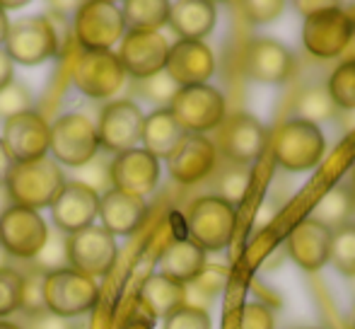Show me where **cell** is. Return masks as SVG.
<instances>
[{"label": "cell", "instance_id": "836d02e7", "mask_svg": "<svg viewBox=\"0 0 355 329\" xmlns=\"http://www.w3.org/2000/svg\"><path fill=\"white\" fill-rule=\"evenodd\" d=\"M336 109H355V58L346 61L331 73L327 85Z\"/></svg>", "mask_w": 355, "mask_h": 329}, {"label": "cell", "instance_id": "db71d44e", "mask_svg": "<svg viewBox=\"0 0 355 329\" xmlns=\"http://www.w3.org/2000/svg\"><path fill=\"white\" fill-rule=\"evenodd\" d=\"M353 329H355V312H353Z\"/></svg>", "mask_w": 355, "mask_h": 329}, {"label": "cell", "instance_id": "30bf717a", "mask_svg": "<svg viewBox=\"0 0 355 329\" xmlns=\"http://www.w3.org/2000/svg\"><path fill=\"white\" fill-rule=\"evenodd\" d=\"M49 226L39 211L12 206L0 216V249L10 257L34 259L46 245Z\"/></svg>", "mask_w": 355, "mask_h": 329}, {"label": "cell", "instance_id": "7c38bea8", "mask_svg": "<svg viewBox=\"0 0 355 329\" xmlns=\"http://www.w3.org/2000/svg\"><path fill=\"white\" fill-rule=\"evenodd\" d=\"M353 37V22L341 8L327 5L319 12L304 17L302 24V42L312 56L334 58L348 47Z\"/></svg>", "mask_w": 355, "mask_h": 329}, {"label": "cell", "instance_id": "11a10c76", "mask_svg": "<svg viewBox=\"0 0 355 329\" xmlns=\"http://www.w3.org/2000/svg\"><path fill=\"white\" fill-rule=\"evenodd\" d=\"M353 288H355V276H353Z\"/></svg>", "mask_w": 355, "mask_h": 329}, {"label": "cell", "instance_id": "d4e9b609", "mask_svg": "<svg viewBox=\"0 0 355 329\" xmlns=\"http://www.w3.org/2000/svg\"><path fill=\"white\" fill-rule=\"evenodd\" d=\"M206 269V252L191 240H174L159 257V273L177 283H191Z\"/></svg>", "mask_w": 355, "mask_h": 329}, {"label": "cell", "instance_id": "f1b7e54d", "mask_svg": "<svg viewBox=\"0 0 355 329\" xmlns=\"http://www.w3.org/2000/svg\"><path fill=\"white\" fill-rule=\"evenodd\" d=\"M126 32H157L169 17V3L164 0H128L121 5Z\"/></svg>", "mask_w": 355, "mask_h": 329}, {"label": "cell", "instance_id": "bcb514c9", "mask_svg": "<svg viewBox=\"0 0 355 329\" xmlns=\"http://www.w3.org/2000/svg\"><path fill=\"white\" fill-rule=\"evenodd\" d=\"M261 206L263 208H259V213H257V226H266V223L276 216V208H268L271 203H261Z\"/></svg>", "mask_w": 355, "mask_h": 329}, {"label": "cell", "instance_id": "ac0fdd59", "mask_svg": "<svg viewBox=\"0 0 355 329\" xmlns=\"http://www.w3.org/2000/svg\"><path fill=\"white\" fill-rule=\"evenodd\" d=\"M159 179V160L145 148H131L112 158V187L133 196H148Z\"/></svg>", "mask_w": 355, "mask_h": 329}, {"label": "cell", "instance_id": "74e56055", "mask_svg": "<svg viewBox=\"0 0 355 329\" xmlns=\"http://www.w3.org/2000/svg\"><path fill=\"white\" fill-rule=\"evenodd\" d=\"M78 182H83L85 187L94 189L99 194V189H112V160L94 155L92 160L83 167H78Z\"/></svg>", "mask_w": 355, "mask_h": 329}, {"label": "cell", "instance_id": "7a4b0ae2", "mask_svg": "<svg viewBox=\"0 0 355 329\" xmlns=\"http://www.w3.org/2000/svg\"><path fill=\"white\" fill-rule=\"evenodd\" d=\"M324 151H327V141H324L322 128L302 119L285 121L273 136V158L290 172L317 167L324 158Z\"/></svg>", "mask_w": 355, "mask_h": 329}, {"label": "cell", "instance_id": "60d3db41", "mask_svg": "<svg viewBox=\"0 0 355 329\" xmlns=\"http://www.w3.org/2000/svg\"><path fill=\"white\" fill-rule=\"evenodd\" d=\"M273 312L263 303H247L239 312V329H273Z\"/></svg>", "mask_w": 355, "mask_h": 329}, {"label": "cell", "instance_id": "cb8c5ba5", "mask_svg": "<svg viewBox=\"0 0 355 329\" xmlns=\"http://www.w3.org/2000/svg\"><path fill=\"white\" fill-rule=\"evenodd\" d=\"M215 5L208 0H177L169 3L167 22L184 42H201L215 27Z\"/></svg>", "mask_w": 355, "mask_h": 329}, {"label": "cell", "instance_id": "816d5d0a", "mask_svg": "<svg viewBox=\"0 0 355 329\" xmlns=\"http://www.w3.org/2000/svg\"><path fill=\"white\" fill-rule=\"evenodd\" d=\"M351 189H353V194H355V169H353V187Z\"/></svg>", "mask_w": 355, "mask_h": 329}, {"label": "cell", "instance_id": "f546056e", "mask_svg": "<svg viewBox=\"0 0 355 329\" xmlns=\"http://www.w3.org/2000/svg\"><path fill=\"white\" fill-rule=\"evenodd\" d=\"M295 109H297V119H302V121H307V124H314V126H317L319 121H327V119H331L334 114H336V104H334L329 90L322 87V85H314V87L302 90Z\"/></svg>", "mask_w": 355, "mask_h": 329}, {"label": "cell", "instance_id": "9c48e42d", "mask_svg": "<svg viewBox=\"0 0 355 329\" xmlns=\"http://www.w3.org/2000/svg\"><path fill=\"white\" fill-rule=\"evenodd\" d=\"M66 249H68V264L75 271L85 273V276H104L112 271V267L116 264V240L109 230H104L102 226H87L83 230L73 233L66 237Z\"/></svg>", "mask_w": 355, "mask_h": 329}, {"label": "cell", "instance_id": "8d00e7d4", "mask_svg": "<svg viewBox=\"0 0 355 329\" xmlns=\"http://www.w3.org/2000/svg\"><path fill=\"white\" fill-rule=\"evenodd\" d=\"M24 283H22V312L24 315H34V312L46 310L44 305V278L46 273L32 269V271L22 273Z\"/></svg>", "mask_w": 355, "mask_h": 329}, {"label": "cell", "instance_id": "ab89813d", "mask_svg": "<svg viewBox=\"0 0 355 329\" xmlns=\"http://www.w3.org/2000/svg\"><path fill=\"white\" fill-rule=\"evenodd\" d=\"M162 329H211V317L203 307L184 305L169 317H164Z\"/></svg>", "mask_w": 355, "mask_h": 329}, {"label": "cell", "instance_id": "e0dca14e", "mask_svg": "<svg viewBox=\"0 0 355 329\" xmlns=\"http://www.w3.org/2000/svg\"><path fill=\"white\" fill-rule=\"evenodd\" d=\"M215 143L208 141L201 133H184L172 153L167 155V167L172 179L179 184L203 182L215 167Z\"/></svg>", "mask_w": 355, "mask_h": 329}, {"label": "cell", "instance_id": "603a6c76", "mask_svg": "<svg viewBox=\"0 0 355 329\" xmlns=\"http://www.w3.org/2000/svg\"><path fill=\"white\" fill-rule=\"evenodd\" d=\"M148 206L145 199L133 196V194L119 192V189H109L104 196H99V218H102V228L109 230L114 237L116 235H131L138 230L143 223Z\"/></svg>", "mask_w": 355, "mask_h": 329}, {"label": "cell", "instance_id": "9a60e30c", "mask_svg": "<svg viewBox=\"0 0 355 329\" xmlns=\"http://www.w3.org/2000/svg\"><path fill=\"white\" fill-rule=\"evenodd\" d=\"M167 53L169 44L162 32H126L116 56L126 76L143 81V78L164 71Z\"/></svg>", "mask_w": 355, "mask_h": 329}, {"label": "cell", "instance_id": "ffe728a7", "mask_svg": "<svg viewBox=\"0 0 355 329\" xmlns=\"http://www.w3.org/2000/svg\"><path fill=\"white\" fill-rule=\"evenodd\" d=\"M164 71L179 87L208 85V78L215 73V56L203 42L179 39L174 47H169Z\"/></svg>", "mask_w": 355, "mask_h": 329}, {"label": "cell", "instance_id": "7bdbcfd3", "mask_svg": "<svg viewBox=\"0 0 355 329\" xmlns=\"http://www.w3.org/2000/svg\"><path fill=\"white\" fill-rule=\"evenodd\" d=\"M19 327H22V329H78L71 320L53 315V312H49V310H42V312H34V315H27L24 325H19Z\"/></svg>", "mask_w": 355, "mask_h": 329}, {"label": "cell", "instance_id": "5b68a950", "mask_svg": "<svg viewBox=\"0 0 355 329\" xmlns=\"http://www.w3.org/2000/svg\"><path fill=\"white\" fill-rule=\"evenodd\" d=\"M123 34L121 8L109 0H87L75 12V39L85 51H112Z\"/></svg>", "mask_w": 355, "mask_h": 329}, {"label": "cell", "instance_id": "f5cc1de1", "mask_svg": "<svg viewBox=\"0 0 355 329\" xmlns=\"http://www.w3.org/2000/svg\"><path fill=\"white\" fill-rule=\"evenodd\" d=\"M126 329H143V327H136V325H131V327H126Z\"/></svg>", "mask_w": 355, "mask_h": 329}, {"label": "cell", "instance_id": "c3c4849f", "mask_svg": "<svg viewBox=\"0 0 355 329\" xmlns=\"http://www.w3.org/2000/svg\"><path fill=\"white\" fill-rule=\"evenodd\" d=\"M8 27H10V22H8V15H5L3 5H0V44L5 42V37H8Z\"/></svg>", "mask_w": 355, "mask_h": 329}, {"label": "cell", "instance_id": "b9f144b4", "mask_svg": "<svg viewBox=\"0 0 355 329\" xmlns=\"http://www.w3.org/2000/svg\"><path fill=\"white\" fill-rule=\"evenodd\" d=\"M283 8H285V3H281V0H254V3L242 5L247 19H252V22H257V24L273 22V19L283 12Z\"/></svg>", "mask_w": 355, "mask_h": 329}, {"label": "cell", "instance_id": "484cf974", "mask_svg": "<svg viewBox=\"0 0 355 329\" xmlns=\"http://www.w3.org/2000/svg\"><path fill=\"white\" fill-rule=\"evenodd\" d=\"M141 303L153 317L164 320L179 307L187 305V286L162 276V273H153L141 286Z\"/></svg>", "mask_w": 355, "mask_h": 329}, {"label": "cell", "instance_id": "f907efd6", "mask_svg": "<svg viewBox=\"0 0 355 329\" xmlns=\"http://www.w3.org/2000/svg\"><path fill=\"white\" fill-rule=\"evenodd\" d=\"M8 267V257H5V252L0 249V269H5Z\"/></svg>", "mask_w": 355, "mask_h": 329}, {"label": "cell", "instance_id": "4fadbf2b", "mask_svg": "<svg viewBox=\"0 0 355 329\" xmlns=\"http://www.w3.org/2000/svg\"><path fill=\"white\" fill-rule=\"evenodd\" d=\"M126 81L121 61L114 51H85L73 68V83L83 94L107 99L121 90Z\"/></svg>", "mask_w": 355, "mask_h": 329}, {"label": "cell", "instance_id": "ba28073f", "mask_svg": "<svg viewBox=\"0 0 355 329\" xmlns=\"http://www.w3.org/2000/svg\"><path fill=\"white\" fill-rule=\"evenodd\" d=\"M3 44L12 63L22 66H39L58 51L56 29L46 17H22L12 22Z\"/></svg>", "mask_w": 355, "mask_h": 329}, {"label": "cell", "instance_id": "e575fe53", "mask_svg": "<svg viewBox=\"0 0 355 329\" xmlns=\"http://www.w3.org/2000/svg\"><path fill=\"white\" fill-rule=\"evenodd\" d=\"M22 273L17 269H0V320L22 310Z\"/></svg>", "mask_w": 355, "mask_h": 329}, {"label": "cell", "instance_id": "5bb4252c", "mask_svg": "<svg viewBox=\"0 0 355 329\" xmlns=\"http://www.w3.org/2000/svg\"><path fill=\"white\" fill-rule=\"evenodd\" d=\"M49 136H51V126L39 112L29 109V112L15 114V117L5 119L3 126V146L8 148L12 162H29L46 158L49 153Z\"/></svg>", "mask_w": 355, "mask_h": 329}, {"label": "cell", "instance_id": "ee69618b", "mask_svg": "<svg viewBox=\"0 0 355 329\" xmlns=\"http://www.w3.org/2000/svg\"><path fill=\"white\" fill-rule=\"evenodd\" d=\"M12 83V58L5 53V49H0V90L8 87Z\"/></svg>", "mask_w": 355, "mask_h": 329}, {"label": "cell", "instance_id": "4316f807", "mask_svg": "<svg viewBox=\"0 0 355 329\" xmlns=\"http://www.w3.org/2000/svg\"><path fill=\"white\" fill-rule=\"evenodd\" d=\"M184 133L187 131L179 126L169 109H155L150 117H145L141 141L145 151L159 160V158H167L177 148V143L184 138Z\"/></svg>", "mask_w": 355, "mask_h": 329}, {"label": "cell", "instance_id": "f35d334b", "mask_svg": "<svg viewBox=\"0 0 355 329\" xmlns=\"http://www.w3.org/2000/svg\"><path fill=\"white\" fill-rule=\"evenodd\" d=\"M32 109V92L27 90V85L22 83H10L8 87L0 90V114L5 119L15 117Z\"/></svg>", "mask_w": 355, "mask_h": 329}, {"label": "cell", "instance_id": "277c9868", "mask_svg": "<svg viewBox=\"0 0 355 329\" xmlns=\"http://www.w3.org/2000/svg\"><path fill=\"white\" fill-rule=\"evenodd\" d=\"M49 151L56 162L68 164V167H83L99 151L97 128L85 114H63L51 124Z\"/></svg>", "mask_w": 355, "mask_h": 329}, {"label": "cell", "instance_id": "4dcf8cb0", "mask_svg": "<svg viewBox=\"0 0 355 329\" xmlns=\"http://www.w3.org/2000/svg\"><path fill=\"white\" fill-rule=\"evenodd\" d=\"M249 187H252V169L244 167V164H234V167L225 169L218 177V182H215V192L218 194L215 196L237 211V206L247 196Z\"/></svg>", "mask_w": 355, "mask_h": 329}, {"label": "cell", "instance_id": "d6986e66", "mask_svg": "<svg viewBox=\"0 0 355 329\" xmlns=\"http://www.w3.org/2000/svg\"><path fill=\"white\" fill-rule=\"evenodd\" d=\"M51 211L58 230L73 235V233L94 223L99 213V194L94 189L85 187L78 179H73V182H66L61 194L53 199Z\"/></svg>", "mask_w": 355, "mask_h": 329}, {"label": "cell", "instance_id": "8fae6325", "mask_svg": "<svg viewBox=\"0 0 355 329\" xmlns=\"http://www.w3.org/2000/svg\"><path fill=\"white\" fill-rule=\"evenodd\" d=\"M143 124H145L143 112L131 99L109 102L102 109L97 126H94L97 128L99 148L104 153H112V155L131 151L143 138Z\"/></svg>", "mask_w": 355, "mask_h": 329}, {"label": "cell", "instance_id": "83f0119b", "mask_svg": "<svg viewBox=\"0 0 355 329\" xmlns=\"http://www.w3.org/2000/svg\"><path fill=\"white\" fill-rule=\"evenodd\" d=\"M355 211V194L351 187L346 184H334L317 203H314L309 218L317 221L319 226L329 228V230H336V228L351 223V216Z\"/></svg>", "mask_w": 355, "mask_h": 329}, {"label": "cell", "instance_id": "2e32d148", "mask_svg": "<svg viewBox=\"0 0 355 329\" xmlns=\"http://www.w3.org/2000/svg\"><path fill=\"white\" fill-rule=\"evenodd\" d=\"M218 148L227 160L234 164H252L263 153L266 146V131L249 114H234L225 124H220Z\"/></svg>", "mask_w": 355, "mask_h": 329}, {"label": "cell", "instance_id": "7dc6e473", "mask_svg": "<svg viewBox=\"0 0 355 329\" xmlns=\"http://www.w3.org/2000/svg\"><path fill=\"white\" fill-rule=\"evenodd\" d=\"M15 203H12V199H10V192H8V187H5V182H0V216H3L8 208H12Z\"/></svg>", "mask_w": 355, "mask_h": 329}, {"label": "cell", "instance_id": "7402d4cb", "mask_svg": "<svg viewBox=\"0 0 355 329\" xmlns=\"http://www.w3.org/2000/svg\"><path fill=\"white\" fill-rule=\"evenodd\" d=\"M288 254L304 271H319L329 262L331 230L319 226L312 218H302L288 235Z\"/></svg>", "mask_w": 355, "mask_h": 329}, {"label": "cell", "instance_id": "1f68e13d", "mask_svg": "<svg viewBox=\"0 0 355 329\" xmlns=\"http://www.w3.org/2000/svg\"><path fill=\"white\" fill-rule=\"evenodd\" d=\"M329 262L343 273L355 276V223L331 230V247H329Z\"/></svg>", "mask_w": 355, "mask_h": 329}, {"label": "cell", "instance_id": "44dd1931", "mask_svg": "<svg viewBox=\"0 0 355 329\" xmlns=\"http://www.w3.org/2000/svg\"><path fill=\"white\" fill-rule=\"evenodd\" d=\"M293 53L273 39H254L244 51V73L257 83L281 85L293 76Z\"/></svg>", "mask_w": 355, "mask_h": 329}, {"label": "cell", "instance_id": "681fc988", "mask_svg": "<svg viewBox=\"0 0 355 329\" xmlns=\"http://www.w3.org/2000/svg\"><path fill=\"white\" fill-rule=\"evenodd\" d=\"M0 329H22L17 322H10V320H0Z\"/></svg>", "mask_w": 355, "mask_h": 329}, {"label": "cell", "instance_id": "d590c367", "mask_svg": "<svg viewBox=\"0 0 355 329\" xmlns=\"http://www.w3.org/2000/svg\"><path fill=\"white\" fill-rule=\"evenodd\" d=\"M66 264H68L66 240H61L58 233H49L46 245L34 257V269H39V271H44V273H51V271H58V269H66Z\"/></svg>", "mask_w": 355, "mask_h": 329}, {"label": "cell", "instance_id": "8992f818", "mask_svg": "<svg viewBox=\"0 0 355 329\" xmlns=\"http://www.w3.org/2000/svg\"><path fill=\"white\" fill-rule=\"evenodd\" d=\"M189 235L191 242L206 249H225L232 242L234 228H237V211L220 201L218 196H203L196 199L189 208Z\"/></svg>", "mask_w": 355, "mask_h": 329}, {"label": "cell", "instance_id": "6da1fadb", "mask_svg": "<svg viewBox=\"0 0 355 329\" xmlns=\"http://www.w3.org/2000/svg\"><path fill=\"white\" fill-rule=\"evenodd\" d=\"M5 187L15 206L39 211L51 206L53 199L61 194V189L66 187V174L53 158L15 162L5 179Z\"/></svg>", "mask_w": 355, "mask_h": 329}, {"label": "cell", "instance_id": "3957f363", "mask_svg": "<svg viewBox=\"0 0 355 329\" xmlns=\"http://www.w3.org/2000/svg\"><path fill=\"white\" fill-rule=\"evenodd\" d=\"M99 288L94 278L75 271V269H58L44 278V305L58 317H78L92 310L97 303Z\"/></svg>", "mask_w": 355, "mask_h": 329}, {"label": "cell", "instance_id": "d6a6232c", "mask_svg": "<svg viewBox=\"0 0 355 329\" xmlns=\"http://www.w3.org/2000/svg\"><path fill=\"white\" fill-rule=\"evenodd\" d=\"M179 85L167 76V71H159L155 76H148L143 81H136V92L157 109H169L172 99L177 97Z\"/></svg>", "mask_w": 355, "mask_h": 329}, {"label": "cell", "instance_id": "52a82bcc", "mask_svg": "<svg viewBox=\"0 0 355 329\" xmlns=\"http://www.w3.org/2000/svg\"><path fill=\"white\" fill-rule=\"evenodd\" d=\"M169 112L187 133L203 136L225 121V97L211 85H191L179 90Z\"/></svg>", "mask_w": 355, "mask_h": 329}, {"label": "cell", "instance_id": "f6af8a7d", "mask_svg": "<svg viewBox=\"0 0 355 329\" xmlns=\"http://www.w3.org/2000/svg\"><path fill=\"white\" fill-rule=\"evenodd\" d=\"M12 158H10L8 148L3 146V141H0V182H5L10 174V169H12Z\"/></svg>", "mask_w": 355, "mask_h": 329}]
</instances>
